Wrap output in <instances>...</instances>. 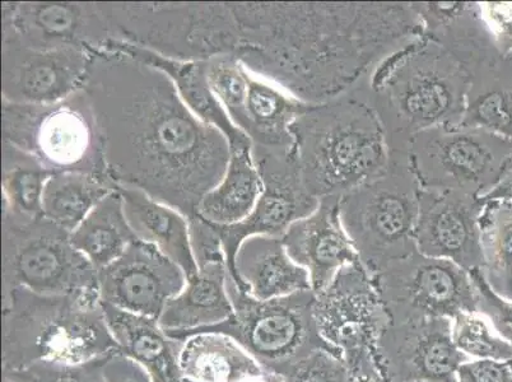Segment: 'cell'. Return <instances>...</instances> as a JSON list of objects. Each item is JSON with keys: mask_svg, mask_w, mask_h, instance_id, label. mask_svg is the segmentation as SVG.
<instances>
[{"mask_svg": "<svg viewBox=\"0 0 512 382\" xmlns=\"http://www.w3.org/2000/svg\"><path fill=\"white\" fill-rule=\"evenodd\" d=\"M83 91L104 142L107 174L186 218L220 184L231 148L197 118L160 69L116 50H91Z\"/></svg>", "mask_w": 512, "mask_h": 382, "instance_id": "6da1fadb", "label": "cell"}, {"mask_svg": "<svg viewBox=\"0 0 512 382\" xmlns=\"http://www.w3.org/2000/svg\"><path fill=\"white\" fill-rule=\"evenodd\" d=\"M235 58L307 104L344 95L381 60L423 34L412 3H228Z\"/></svg>", "mask_w": 512, "mask_h": 382, "instance_id": "7a4b0ae2", "label": "cell"}, {"mask_svg": "<svg viewBox=\"0 0 512 382\" xmlns=\"http://www.w3.org/2000/svg\"><path fill=\"white\" fill-rule=\"evenodd\" d=\"M361 85L383 123L389 152H408L423 130L463 123L468 73L426 35L381 60Z\"/></svg>", "mask_w": 512, "mask_h": 382, "instance_id": "3957f363", "label": "cell"}, {"mask_svg": "<svg viewBox=\"0 0 512 382\" xmlns=\"http://www.w3.org/2000/svg\"><path fill=\"white\" fill-rule=\"evenodd\" d=\"M297 165L315 198H341L383 174L389 146L383 123L361 82L337 99L314 105L291 125Z\"/></svg>", "mask_w": 512, "mask_h": 382, "instance_id": "277c9868", "label": "cell"}, {"mask_svg": "<svg viewBox=\"0 0 512 382\" xmlns=\"http://www.w3.org/2000/svg\"><path fill=\"white\" fill-rule=\"evenodd\" d=\"M120 351L100 295L2 293V371L43 361L82 363Z\"/></svg>", "mask_w": 512, "mask_h": 382, "instance_id": "5b68a950", "label": "cell"}, {"mask_svg": "<svg viewBox=\"0 0 512 382\" xmlns=\"http://www.w3.org/2000/svg\"><path fill=\"white\" fill-rule=\"evenodd\" d=\"M111 41L183 62H207L240 49L228 3H101Z\"/></svg>", "mask_w": 512, "mask_h": 382, "instance_id": "8992f818", "label": "cell"}, {"mask_svg": "<svg viewBox=\"0 0 512 382\" xmlns=\"http://www.w3.org/2000/svg\"><path fill=\"white\" fill-rule=\"evenodd\" d=\"M421 185L408 152H390L383 174L339 198V214L370 277L416 248Z\"/></svg>", "mask_w": 512, "mask_h": 382, "instance_id": "52a82bcc", "label": "cell"}, {"mask_svg": "<svg viewBox=\"0 0 512 382\" xmlns=\"http://www.w3.org/2000/svg\"><path fill=\"white\" fill-rule=\"evenodd\" d=\"M227 292L234 315L190 337L202 333L226 335L244 348L263 370L281 379L319 349L342 357L337 348L325 342L316 326L314 291L260 301L228 273Z\"/></svg>", "mask_w": 512, "mask_h": 382, "instance_id": "ba28073f", "label": "cell"}, {"mask_svg": "<svg viewBox=\"0 0 512 382\" xmlns=\"http://www.w3.org/2000/svg\"><path fill=\"white\" fill-rule=\"evenodd\" d=\"M2 106L3 142L30 153L53 174L109 177L99 123L85 91L54 104L2 100Z\"/></svg>", "mask_w": 512, "mask_h": 382, "instance_id": "9c48e42d", "label": "cell"}, {"mask_svg": "<svg viewBox=\"0 0 512 382\" xmlns=\"http://www.w3.org/2000/svg\"><path fill=\"white\" fill-rule=\"evenodd\" d=\"M26 288L39 295H99L97 270L74 248L71 232L48 218L3 211L2 293Z\"/></svg>", "mask_w": 512, "mask_h": 382, "instance_id": "30bf717a", "label": "cell"}, {"mask_svg": "<svg viewBox=\"0 0 512 382\" xmlns=\"http://www.w3.org/2000/svg\"><path fill=\"white\" fill-rule=\"evenodd\" d=\"M314 315L321 337L342 353L352 382H385L379 342L390 319L361 263L346 265L315 293Z\"/></svg>", "mask_w": 512, "mask_h": 382, "instance_id": "8fae6325", "label": "cell"}, {"mask_svg": "<svg viewBox=\"0 0 512 382\" xmlns=\"http://www.w3.org/2000/svg\"><path fill=\"white\" fill-rule=\"evenodd\" d=\"M408 157L421 189L463 191L482 199L506 174L512 142L464 125L432 128L414 135Z\"/></svg>", "mask_w": 512, "mask_h": 382, "instance_id": "7c38bea8", "label": "cell"}, {"mask_svg": "<svg viewBox=\"0 0 512 382\" xmlns=\"http://www.w3.org/2000/svg\"><path fill=\"white\" fill-rule=\"evenodd\" d=\"M371 279L392 323L478 314L472 278L450 260L428 258L416 250Z\"/></svg>", "mask_w": 512, "mask_h": 382, "instance_id": "4fadbf2b", "label": "cell"}, {"mask_svg": "<svg viewBox=\"0 0 512 382\" xmlns=\"http://www.w3.org/2000/svg\"><path fill=\"white\" fill-rule=\"evenodd\" d=\"M251 153L263 183L253 212L236 225L212 223L221 237L227 268L236 283L235 258L242 242L259 235L282 237L293 223L314 213L320 202L306 189L293 149L271 152L253 148Z\"/></svg>", "mask_w": 512, "mask_h": 382, "instance_id": "5bb4252c", "label": "cell"}, {"mask_svg": "<svg viewBox=\"0 0 512 382\" xmlns=\"http://www.w3.org/2000/svg\"><path fill=\"white\" fill-rule=\"evenodd\" d=\"M111 40L101 3H2V41L37 50H102Z\"/></svg>", "mask_w": 512, "mask_h": 382, "instance_id": "9a60e30c", "label": "cell"}, {"mask_svg": "<svg viewBox=\"0 0 512 382\" xmlns=\"http://www.w3.org/2000/svg\"><path fill=\"white\" fill-rule=\"evenodd\" d=\"M453 320L425 318L386 326L379 342L385 382H458L456 372L472 361L455 347Z\"/></svg>", "mask_w": 512, "mask_h": 382, "instance_id": "2e32d148", "label": "cell"}, {"mask_svg": "<svg viewBox=\"0 0 512 382\" xmlns=\"http://www.w3.org/2000/svg\"><path fill=\"white\" fill-rule=\"evenodd\" d=\"M186 279L178 264L139 239L113 264L97 272L101 302L156 320L167 302L184 290Z\"/></svg>", "mask_w": 512, "mask_h": 382, "instance_id": "e0dca14e", "label": "cell"}, {"mask_svg": "<svg viewBox=\"0 0 512 382\" xmlns=\"http://www.w3.org/2000/svg\"><path fill=\"white\" fill-rule=\"evenodd\" d=\"M91 50H37L2 41V100L21 105L54 104L86 85Z\"/></svg>", "mask_w": 512, "mask_h": 382, "instance_id": "ac0fdd59", "label": "cell"}, {"mask_svg": "<svg viewBox=\"0 0 512 382\" xmlns=\"http://www.w3.org/2000/svg\"><path fill=\"white\" fill-rule=\"evenodd\" d=\"M483 200L463 191L421 190L414 241L418 253L472 272L482 269L479 216Z\"/></svg>", "mask_w": 512, "mask_h": 382, "instance_id": "d6986e66", "label": "cell"}, {"mask_svg": "<svg viewBox=\"0 0 512 382\" xmlns=\"http://www.w3.org/2000/svg\"><path fill=\"white\" fill-rule=\"evenodd\" d=\"M282 240L293 262L309 272L315 293L324 291L343 267L360 263L342 225L338 197L320 199L315 212L288 227Z\"/></svg>", "mask_w": 512, "mask_h": 382, "instance_id": "ffe728a7", "label": "cell"}, {"mask_svg": "<svg viewBox=\"0 0 512 382\" xmlns=\"http://www.w3.org/2000/svg\"><path fill=\"white\" fill-rule=\"evenodd\" d=\"M228 273L226 259L198 265L197 273L186 279L184 290L167 302L158 319L169 337L185 342L198 330L221 324L234 315L227 292Z\"/></svg>", "mask_w": 512, "mask_h": 382, "instance_id": "44dd1931", "label": "cell"}, {"mask_svg": "<svg viewBox=\"0 0 512 382\" xmlns=\"http://www.w3.org/2000/svg\"><path fill=\"white\" fill-rule=\"evenodd\" d=\"M102 50L121 51L139 62L160 69L174 83L181 100L190 111L203 123L220 130L230 143L231 149L253 147L248 135L232 123L230 116L214 95L208 81V60L207 62H183V60L169 59L151 50L120 43V41H109Z\"/></svg>", "mask_w": 512, "mask_h": 382, "instance_id": "7402d4cb", "label": "cell"}, {"mask_svg": "<svg viewBox=\"0 0 512 382\" xmlns=\"http://www.w3.org/2000/svg\"><path fill=\"white\" fill-rule=\"evenodd\" d=\"M237 284L256 300L313 291L309 272L293 262L282 237L253 236L242 242L235 258Z\"/></svg>", "mask_w": 512, "mask_h": 382, "instance_id": "603a6c76", "label": "cell"}, {"mask_svg": "<svg viewBox=\"0 0 512 382\" xmlns=\"http://www.w3.org/2000/svg\"><path fill=\"white\" fill-rule=\"evenodd\" d=\"M313 106L248 71L244 111L236 127L248 135L253 148L290 152L295 148L291 125Z\"/></svg>", "mask_w": 512, "mask_h": 382, "instance_id": "cb8c5ba5", "label": "cell"}, {"mask_svg": "<svg viewBox=\"0 0 512 382\" xmlns=\"http://www.w3.org/2000/svg\"><path fill=\"white\" fill-rule=\"evenodd\" d=\"M107 325L120 351L137 361L152 382H185L180 368L184 342L169 337L158 320L104 304Z\"/></svg>", "mask_w": 512, "mask_h": 382, "instance_id": "d4e9b609", "label": "cell"}, {"mask_svg": "<svg viewBox=\"0 0 512 382\" xmlns=\"http://www.w3.org/2000/svg\"><path fill=\"white\" fill-rule=\"evenodd\" d=\"M118 189L125 216L138 239L156 246L184 270L186 278L197 273L188 218L141 190L123 186Z\"/></svg>", "mask_w": 512, "mask_h": 382, "instance_id": "484cf974", "label": "cell"}, {"mask_svg": "<svg viewBox=\"0 0 512 382\" xmlns=\"http://www.w3.org/2000/svg\"><path fill=\"white\" fill-rule=\"evenodd\" d=\"M464 127L487 130L512 142V57L500 55L468 73Z\"/></svg>", "mask_w": 512, "mask_h": 382, "instance_id": "4316f807", "label": "cell"}, {"mask_svg": "<svg viewBox=\"0 0 512 382\" xmlns=\"http://www.w3.org/2000/svg\"><path fill=\"white\" fill-rule=\"evenodd\" d=\"M253 147L231 149L225 176L199 204L198 216L218 226H231L250 216L263 183L253 160Z\"/></svg>", "mask_w": 512, "mask_h": 382, "instance_id": "83f0119b", "label": "cell"}, {"mask_svg": "<svg viewBox=\"0 0 512 382\" xmlns=\"http://www.w3.org/2000/svg\"><path fill=\"white\" fill-rule=\"evenodd\" d=\"M180 368L185 382H241L263 371L234 339L216 333L186 339Z\"/></svg>", "mask_w": 512, "mask_h": 382, "instance_id": "f1b7e54d", "label": "cell"}, {"mask_svg": "<svg viewBox=\"0 0 512 382\" xmlns=\"http://www.w3.org/2000/svg\"><path fill=\"white\" fill-rule=\"evenodd\" d=\"M71 240L74 248L86 256L97 272L113 264L132 242L138 240L125 216L119 189L111 191L92 209L72 232Z\"/></svg>", "mask_w": 512, "mask_h": 382, "instance_id": "f546056e", "label": "cell"}, {"mask_svg": "<svg viewBox=\"0 0 512 382\" xmlns=\"http://www.w3.org/2000/svg\"><path fill=\"white\" fill-rule=\"evenodd\" d=\"M116 189L118 186L109 177L78 172L51 175L44 189V217L72 234L92 209Z\"/></svg>", "mask_w": 512, "mask_h": 382, "instance_id": "4dcf8cb0", "label": "cell"}, {"mask_svg": "<svg viewBox=\"0 0 512 382\" xmlns=\"http://www.w3.org/2000/svg\"><path fill=\"white\" fill-rule=\"evenodd\" d=\"M479 232L483 277L497 295L512 301V202L483 200Z\"/></svg>", "mask_w": 512, "mask_h": 382, "instance_id": "1f68e13d", "label": "cell"}, {"mask_svg": "<svg viewBox=\"0 0 512 382\" xmlns=\"http://www.w3.org/2000/svg\"><path fill=\"white\" fill-rule=\"evenodd\" d=\"M3 211L22 218L44 217L43 195L53 172L30 153L3 142Z\"/></svg>", "mask_w": 512, "mask_h": 382, "instance_id": "d6a6232c", "label": "cell"}, {"mask_svg": "<svg viewBox=\"0 0 512 382\" xmlns=\"http://www.w3.org/2000/svg\"><path fill=\"white\" fill-rule=\"evenodd\" d=\"M453 342L460 352L476 360L512 361V346L493 330L481 314L462 312L453 319Z\"/></svg>", "mask_w": 512, "mask_h": 382, "instance_id": "836d02e7", "label": "cell"}, {"mask_svg": "<svg viewBox=\"0 0 512 382\" xmlns=\"http://www.w3.org/2000/svg\"><path fill=\"white\" fill-rule=\"evenodd\" d=\"M105 357L82 363L43 361L2 371V382H106Z\"/></svg>", "mask_w": 512, "mask_h": 382, "instance_id": "e575fe53", "label": "cell"}, {"mask_svg": "<svg viewBox=\"0 0 512 382\" xmlns=\"http://www.w3.org/2000/svg\"><path fill=\"white\" fill-rule=\"evenodd\" d=\"M208 81L214 95L236 125L244 111L248 71L232 55H223L208 60Z\"/></svg>", "mask_w": 512, "mask_h": 382, "instance_id": "d590c367", "label": "cell"}, {"mask_svg": "<svg viewBox=\"0 0 512 382\" xmlns=\"http://www.w3.org/2000/svg\"><path fill=\"white\" fill-rule=\"evenodd\" d=\"M469 276L476 286L478 314L484 316L493 330L512 346V301L492 290L481 269L472 270Z\"/></svg>", "mask_w": 512, "mask_h": 382, "instance_id": "8d00e7d4", "label": "cell"}, {"mask_svg": "<svg viewBox=\"0 0 512 382\" xmlns=\"http://www.w3.org/2000/svg\"><path fill=\"white\" fill-rule=\"evenodd\" d=\"M283 382H352L346 363L338 354L319 349L297 365Z\"/></svg>", "mask_w": 512, "mask_h": 382, "instance_id": "74e56055", "label": "cell"}, {"mask_svg": "<svg viewBox=\"0 0 512 382\" xmlns=\"http://www.w3.org/2000/svg\"><path fill=\"white\" fill-rule=\"evenodd\" d=\"M190 240H192L195 263L198 265L226 259L220 235L212 223L204 221L198 214L188 218Z\"/></svg>", "mask_w": 512, "mask_h": 382, "instance_id": "f35d334b", "label": "cell"}, {"mask_svg": "<svg viewBox=\"0 0 512 382\" xmlns=\"http://www.w3.org/2000/svg\"><path fill=\"white\" fill-rule=\"evenodd\" d=\"M479 8L498 50L509 57L512 54V2L479 3Z\"/></svg>", "mask_w": 512, "mask_h": 382, "instance_id": "ab89813d", "label": "cell"}, {"mask_svg": "<svg viewBox=\"0 0 512 382\" xmlns=\"http://www.w3.org/2000/svg\"><path fill=\"white\" fill-rule=\"evenodd\" d=\"M458 382H512L510 362L472 360L456 372Z\"/></svg>", "mask_w": 512, "mask_h": 382, "instance_id": "60d3db41", "label": "cell"}, {"mask_svg": "<svg viewBox=\"0 0 512 382\" xmlns=\"http://www.w3.org/2000/svg\"><path fill=\"white\" fill-rule=\"evenodd\" d=\"M104 374L106 382H152L148 372L121 351L107 356Z\"/></svg>", "mask_w": 512, "mask_h": 382, "instance_id": "b9f144b4", "label": "cell"}, {"mask_svg": "<svg viewBox=\"0 0 512 382\" xmlns=\"http://www.w3.org/2000/svg\"><path fill=\"white\" fill-rule=\"evenodd\" d=\"M504 199L512 202V169L507 171L495 188L482 200Z\"/></svg>", "mask_w": 512, "mask_h": 382, "instance_id": "7bdbcfd3", "label": "cell"}, {"mask_svg": "<svg viewBox=\"0 0 512 382\" xmlns=\"http://www.w3.org/2000/svg\"><path fill=\"white\" fill-rule=\"evenodd\" d=\"M241 382H283V380L281 377L263 370L262 372H259V374L249 376L248 379Z\"/></svg>", "mask_w": 512, "mask_h": 382, "instance_id": "ee69618b", "label": "cell"}, {"mask_svg": "<svg viewBox=\"0 0 512 382\" xmlns=\"http://www.w3.org/2000/svg\"><path fill=\"white\" fill-rule=\"evenodd\" d=\"M512 169V157L510 158L509 165H507L506 172Z\"/></svg>", "mask_w": 512, "mask_h": 382, "instance_id": "f6af8a7d", "label": "cell"}, {"mask_svg": "<svg viewBox=\"0 0 512 382\" xmlns=\"http://www.w3.org/2000/svg\"><path fill=\"white\" fill-rule=\"evenodd\" d=\"M510 363H511V370H512V361Z\"/></svg>", "mask_w": 512, "mask_h": 382, "instance_id": "bcb514c9", "label": "cell"}, {"mask_svg": "<svg viewBox=\"0 0 512 382\" xmlns=\"http://www.w3.org/2000/svg\"><path fill=\"white\" fill-rule=\"evenodd\" d=\"M509 57H512V54H510Z\"/></svg>", "mask_w": 512, "mask_h": 382, "instance_id": "7dc6e473", "label": "cell"}]
</instances>
